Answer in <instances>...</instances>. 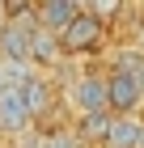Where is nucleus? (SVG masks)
<instances>
[{
    "label": "nucleus",
    "mask_w": 144,
    "mask_h": 148,
    "mask_svg": "<svg viewBox=\"0 0 144 148\" xmlns=\"http://www.w3.org/2000/svg\"><path fill=\"white\" fill-rule=\"evenodd\" d=\"M64 102H68V110L76 114V119L110 114V85H106V76H98V72H81V76L68 80Z\"/></svg>",
    "instance_id": "nucleus-1"
},
{
    "label": "nucleus",
    "mask_w": 144,
    "mask_h": 148,
    "mask_svg": "<svg viewBox=\"0 0 144 148\" xmlns=\"http://www.w3.org/2000/svg\"><path fill=\"white\" fill-rule=\"evenodd\" d=\"M106 85H110V114H114V119L140 114V106H144V85H140L136 76H127V72H110Z\"/></svg>",
    "instance_id": "nucleus-2"
},
{
    "label": "nucleus",
    "mask_w": 144,
    "mask_h": 148,
    "mask_svg": "<svg viewBox=\"0 0 144 148\" xmlns=\"http://www.w3.org/2000/svg\"><path fill=\"white\" fill-rule=\"evenodd\" d=\"M102 34H106V25H102L93 13H81L76 21L68 25V34L59 38V42H64V55H89V51H98Z\"/></svg>",
    "instance_id": "nucleus-3"
},
{
    "label": "nucleus",
    "mask_w": 144,
    "mask_h": 148,
    "mask_svg": "<svg viewBox=\"0 0 144 148\" xmlns=\"http://www.w3.org/2000/svg\"><path fill=\"white\" fill-rule=\"evenodd\" d=\"M34 13H38V25H43V30H51V34L64 38L68 25L85 13V4H76V0H47V4H38Z\"/></svg>",
    "instance_id": "nucleus-4"
},
{
    "label": "nucleus",
    "mask_w": 144,
    "mask_h": 148,
    "mask_svg": "<svg viewBox=\"0 0 144 148\" xmlns=\"http://www.w3.org/2000/svg\"><path fill=\"white\" fill-rule=\"evenodd\" d=\"M30 110H25L21 102V89H9V93H0V127L9 131V136H25V127H30Z\"/></svg>",
    "instance_id": "nucleus-5"
},
{
    "label": "nucleus",
    "mask_w": 144,
    "mask_h": 148,
    "mask_svg": "<svg viewBox=\"0 0 144 148\" xmlns=\"http://www.w3.org/2000/svg\"><path fill=\"white\" fill-rule=\"evenodd\" d=\"M21 102H25V110H30V119H43L51 106H55V93H51V80L38 72V76L30 80V85H21Z\"/></svg>",
    "instance_id": "nucleus-6"
},
{
    "label": "nucleus",
    "mask_w": 144,
    "mask_h": 148,
    "mask_svg": "<svg viewBox=\"0 0 144 148\" xmlns=\"http://www.w3.org/2000/svg\"><path fill=\"white\" fill-rule=\"evenodd\" d=\"M106 148H144V119L140 114L114 119V131H110V140H106Z\"/></svg>",
    "instance_id": "nucleus-7"
},
{
    "label": "nucleus",
    "mask_w": 144,
    "mask_h": 148,
    "mask_svg": "<svg viewBox=\"0 0 144 148\" xmlns=\"http://www.w3.org/2000/svg\"><path fill=\"white\" fill-rule=\"evenodd\" d=\"M59 55H64L59 34H51V30L38 25V34H34V68H51V64H59Z\"/></svg>",
    "instance_id": "nucleus-8"
},
{
    "label": "nucleus",
    "mask_w": 144,
    "mask_h": 148,
    "mask_svg": "<svg viewBox=\"0 0 144 148\" xmlns=\"http://www.w3.org/2000/svg\"><path fill=\"white\" fill-rule=\"evenodd\" d=\"M76 131H81V140L85 144H93V140H110V131H114V114H89V119H76Z\"/></svg>",
    "instance_id": "nucleus-9"
},
{
    "label": "nucleus",
    "mask_w": 144,
    "mask_h": 148,
    "mask_svg": "<svg viewBox=\"0 0 144 148\" xmlns=\"http://www.w3.org/2000/svg\"><path fill=\"white\" fill-rule=\"evenodd\" d=\"M85 13H93V17H98L102 25L110 21L114 13H119V4H114V0H93V4H85Z\"/></svg>",
    "instance_id": "nucleus-10"
},
{
    "label": "nucleus",
    "mask_w": 144,
    "mask_h": 148,
    "mask_svg": "<svg viewBox=\"0 0 144 148\" xmlns=\"http://www.w3.org/2000/svg\"><path fill=\"white\" fill-rule=\"evenodd\" d=\"M13 21V4H0V34H4V25Z\"/></svg>",
    "instance_id": "nucleus-11"
},
{
    "label": "nucleus",
    "mask_w": 144,
    "mask_h": 148,
    "mask_svg": "<svg viewBox=\"0 0 144 148\" xmlns=\"http://www.w3.org/2000/svg\"><path fill=\"white\" fill-rule=\"evenodd\" d=\"M13 85H9V68H4V64H0V93H9Z\"/></svg>",
    "instance_id": "nucleus-12"
},
{
    "label": "nucleus",
    "mask_w": 144,
    "mask_h": 148,
    "mask_svg": "<svg viewBox=\"0 0 144 148\" xmlns=\"http://www.w3.org/2000/svg\"><path fill=\"white\" fill-rule=\"evenodd\" d=\"M0 131H4V127H0Z\"/></svg>",
    "instance_id": "nucleus-13"
}]
</instances>
